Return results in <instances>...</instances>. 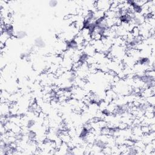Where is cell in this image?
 <instances>
[{"label":"cell","instance_id":"obj_14","mask_svg":"<svg viewBox=\"0 0 155 155\" xmlns=\"http://www.w3.org/2000/svg\"><path fill=\"white\" fill-rule=\"evenodd\" d=\"M30 56V53L28 52H22L20 55V58L21 59H27Z\"/></svg>","mask_w":155,"mask_h":155},{"label":"cell","instance_id":"obj_6","mask_svg":"<svg viewBox=\"0 0 155 155\" xmlns=\"http://www.w3.org/2000/svg\"><path fill=\"white\" fill-rule=\"evenodd\" d=\"M90 56L85 53V52H82L79 53V58H78V63H80L81 65L86 64L88 63V61L90 58Z\"/></svg>","mask_w":155,"mask_h":155},{"label":"cell","instance_id":"obj_1","mask_svg":"<svg viewBox=\"0 0 155 155\" xmlns=\"http://www.w3.org/2000/svg\"><path fill=\"white\" fill-rule=\"evenodd\" d=\"M113 1H98L95 2V6L97 10H101L106 12L110 9Z\"/></svg>","mask_w":155,"mask_h":155},{"label":"cell","instance_id":"obj_2","mask_svg":"<svg viewBox=\"0 0 155 155\" xmlns=\"http://www.w3.org/2000/svg\"><path fill=\"white\" fill-rule=\"evenodd\" d=\"M65 45L67 50H70L73 52H76L79 51L80 49V46H81L79 45L74 40V38L67 40L65 43Z\"/></svg>","mask_w":155,"mask_h":155},{"label":"cell","instance_id":"obj_7","mask_svg":"<svg viewBox=\"0 0 155 155\" xmlns=\"http://www.w3.org/2000/svg\"><path fill=\"white\" fill-rule=\"evenodd\" d=\"M130 10L136 14L142 15V6L138 4L136 1H134L133 4L130 6Z\"/></svg>","mask_w":155,"mask_h":155},{"label":"cell","instance_id":"obj_3","mask_svg":"<svg viewBox=\"0 0 155 155\" xmlns=\"http://www.w3.org/2000/svg\"><path fill=\"white\" fill-rule=\"evenodd\" d=\"M88 126V124H87L86 126H84L80 131V133L79 134V139L82 141H87L88 136L90 133V129L92 127L91 126L90 127Z\"/></svg>","mask_w":155,"mask_h":155},{"label":"cell","instance_id":"obj_10","mask_svg":"<svg viewBox=\"0 0 155 155\" xmlns=\"http://www.w3.org/2000/svg\"><path fill=\"white\" fill-rule=\"evenodd\" d=\"M26 136H27L28 139L30 140V141H34L36 139L37 136L36 132L32 130H30V129H28V130L27 131Z\"/></svg>","mask_w":155,"mask_h":155},{"label":"cell","instance_id":"obj_4","mask_svg":"<svg viewBox=\"0 0 155 155\" xmlns=\"http://www.w3.org/2000/svg\"><path fill=\"white\" fill-rule=\"evenodd\" d=\"M145 22V18L142 15H136V16L133 19L132 25L134 27H140Z\"/></svg>","mask_w":155,"mask_h":155},{"label":"cell","instance_id":"obj_9","mask_svg":"<svg viewBox=\"0 0 155 155\" xmlns=\"http://www.w3.org/2000/svg\"><path fill=\"white\" fill-rule=\"evenodd\" d=\"M94 146L95 147L100 149V150H104L106 147H107V142L106 141H104V140L101 139H95L94 142Z\"/></svg>","mask_w":155,"mask_h":155},{"label":"cell","instance_id":"obj_12","mask_svg":"<svg viewBox=\"0 0 155 155\" xmlns=\"http://www.w3.org/2000/svg\"><path fill=\"white\" fill-rule=\"evenodd\" d=\"M35 123H36V122H35V121L34 119H28L27 121L25 127H26V128L27 129H31L33 128L35 126Z\"/></svg>","mask_w":155,"mask_h":155},{"label":"cell","instance_id":"obj_11","mask_svg":"<svg viewBox=\"0 0 155 155\" xmlns=\"http://www.w3.org/2000/svg\"><path fill=\"white\" fill-rule=\"evenodd\" d=\"M27 36V33L25 32V31H24V30L17 31V32H15V37L19 40L24 39L26 38Z\"/></svg>","mask_w":155,"mask_h":155},{"label":"cell","instance_id":"obj_8","mask_svg":"<svg viewBox=\"0 0 155 155\" xmlns=\"http://www.w3.org/2000/svg\"><path fill=\"white\" fill-rule=\"evenodd\" d=\"M34 46L39 49H44L46 46V43L42 37H39L35 39Z\"/></svg>","mask_w":155,"mask_h":155},{"label":"cell","instance_id":"obj_5","mask_svg":"<svg viewBox=\"0 0 155 155\" xmlns=\"http://www.w3.org/2000/svg\"><path fill=\"white\" fill-rule=\"evenodd\" d=\"M154 61H153L151 63V59L149 57L147 56H142L138 58V60L137 61L138 64L142 66L143 67H151L152 63Z\"/></svg>","mask_w":155,"mask_h":155},{"label":"cell","instance_id":"obj_13","mask_svg":"<svg viewBox=\"0 0 155 155\" xmlns=\"http://www.w3.org/2000/svg\"><path fill=\"white\" fill-rule=\"evenodd\" d=\"M58 1H56V0H51L49 2V6L51 7V8H55L58 6Z\"/></svg>","mask_w":155,"mask_h":155}]
</instances>
